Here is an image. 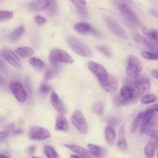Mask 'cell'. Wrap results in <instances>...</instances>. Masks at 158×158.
I'll return each instance as SVG.
<instances>
[{
    "label": "cell",
    "instance_id": "cell-43",
    "mask_svg": "<svg viewBox=\"0 0 158 158\" xmlns=\"http://www.w3.org/2000/svg\"><path fill=\"white\" fill-rule=\"evenodd\" d=\"M9 135V132L7 130L0 131V141H2L6 139Z\"/></svg>",
    "mask_w": 158,
    "mask_h": 158
},
{
    "label": "cell",
    "instance_id": "cell-9",
    "mask_svg": "<svg viewBox=\"0 0 158 158\" xmlns=\"http://www.w3.org/2000/svg\"><path fill=\"white\" fill-rule=\"evenodd\" d=\"M10 88L16 99L24 102L27 99V93L23 85L19 81H12L10 84Z\"/></svg>",
    "mask_w": 158,
    "mask_h": 158
},
{
    "label": "cell",
    "instance_id": "cell-44",
    "mask_svg": "<svg viewBox=\"0 0 158 158\" xmlns=\"http://www.w3.org/2000/svg\"><path fill=\"white\" fill-rule=\"evenodd\" d=\"M6 129L7 131H8L9 133L10 132H14V130H15V125L14 123H11L9 125H7L6 127Z\"/></svg>",
    "mask_w": 158,
    "mask_h": 158
},
{
    "label": "cell",
    "instance_id": "cell-22",
    "mask_svg": "<svg viewBox=\"0 0 158 158\" xmlns=\"http://www.w3.org/2000/svg\"><path fill=\"white\" fill-rule=\"evenodd\" d=\"M87 147L91 154L95 157H102L106 154V150L101 146L89 143L88 144Z\"/></svg>",
    "mask_w": 158,
    "mask_h": 158
},
{
    "label": "cell",
    "instance_id": "cell-1",
    "mask_svg": "<svg viewBox=\"0 0 158 158\" xmlns=\"http://www.w3.org/2000/svg\"><path fill=\"white\" fill-rule=\"evenodd\" d=\"M140 94L138 93L134 84V81L124 85L120 90V95L114 98V104L115 106L127 105L136 101Z\"/></svg>",
    "mask_w": 158,
    "mask_h": 158
},
{
    "label": "cell",
    "instance_id": "cell-32",
    "mask_svg": "<svg viewBox=\"0 0 158 158\" xmlns=\"http://www.w3.org/2000/svg\"><path fill=\"white\" fill-rule=\"evenodd\" d=\"M156 100V97L153 94H144V96L141 99V102L142 104H150L155 102Z\"/></svg>",
    "mask_w": 158,
    "mask_h": 158
},
{
    "label": "cell",
    "instance_id": "cell-13",
    "mask_svg": "<svg viewBox=\"0 0 158 158\" xmlns=\"http://www.w3.org/2000/svg\"><path fill=\"white\" fill-rule=\"evenodd\" d=\"M88 65L89 70L98 77L99 81L105 79L109 74L105 68L98 63L93 61H89Z\"/></svg>",
    "mask_w": 158,
    "mask_h": 158
},
{
    "label": "cell",
    "instance_id": "cell-48",
    "mask_svg": "<svg viewBox=\"0 0 158 158\" xmlns=\"http://www.w3.org/2000/svg\"><path fill=\"white\" fill-rule=\"evenodd\" d=\"M28 151L29 153H33L35 151V146H31L28 148Z\"/></svg>",
    "mask_w": 158,
    "mask_h": 158
},
{
    "label": "cell",
    "instance_id": "cell-27",
    "mask_svg": "<svg viewBox=\"0 0 158 158\" xmlns=\"http://www.w3.org/2000/svg\"><path fill=\"white\" fill-rule=\"evenodd\" d=\"M24 32H25V28L22 25L17 27L10 34V36H9L10 40L12 41H17L23 35Z\"/></svg>",
    "mask_w": 158,
    "mask_h": 158
},
{
    "label": "cell",
    "instance_id": "cell-26",
    "mask_svg": "<svg viewBox=\"0 0 158 158\" xmlns=\"http://www.w3.org/2000/svg\"><path fill=\"white\" fill-rule=\"evenodd\" d=\"M15 54L22 57H27L34 54V50L30 47H20L17 48L15 51Z\"/></svg>",
    "mask_w": 158,
    "mask_h": 158
},
{
    "label": "cell",
    "instance_id": "cell-54",
    "mask_svg": "<svg viewBox=\"0 0 158 158\" xmlns=\"http://www.w3.org/2000/svg\"><path fill=\"white\" fill-rule=\"evenodd\" d=\"M154 14H155V15H156V17H158V14H155V13H154Z\"/></svg>",
    "mask_w": 158,
    "mask_h": 158
},
{
    "label": "cell",
    "instance_id": "cell-4",
    "mask_svg": "<svg viewBox=\"0 0 158 158\" xmlns=\"http://www.w3.org/2000/svg\"><path fill=\"white\" fill-rule=\"evenodd\" d=\"M49 60L51 64L59 62L65 64H72L73 62V58L67 52L58 48L51 50L49 55Z\"/></svg>",
    "mask_w": 158,
    "mask_h": 158
},
{
    "label": "cell",
    "instance_id": "cell-8",
    "mask_svg": "<svg viewBox=\"0 0 158 158\" xmlns=\"http://www.w3.org/2000/svg\"><path fill=\"white\" fill-rule=\"evenodd\" d=\"M50 132L41 127H33L28 132V138L31 140H44L50 138Z\"/></svg>",
    "mask_w": 158,
    "mask_h": 158
},
{
    "label": "cell",
    "instance_id": "cell-3",
    "mask_svg": "<svg viewBox=\"0 0 158 158\" xmlns=\"http://www.w3.org/2000/svg\"><path fill=\"white\" fill-rule=\"evenodd\" d=\"M142 71V65L139 59L134 56L130 55L128 59L127 66V75L131 79L138 78Z\"/></svg>",
    "mask_w": 158,
    "mask_h": 158
},
{
    "label": "cell",
    "instance_id": "cell-15",
    "mask_svg": "<svg viewBox=\"0 0 158 158\" xmlns=\"http://www.w3.org/2000/svg\"><path fill=\"white\" fill-rule=\"evenodd\" d=\"M50 100L52 106L60 114H65L67 112V108L63 102V101L60 99L57 94L52 91L51 94Z\"/></svg>",
    "mask_w": 158,
    "mask_h": 158
},
{
    "label": "cell",
    "instance_id": "cell-19",
    "mask_svg": "<svg viewBox=\"0 0 158 158\" xmlns=\"http://www.w3.org/2000/svg\"><path fill=\"white\" fill-rule=\"evenodd\" d=\"M49 5V0H36L28 4V9L31 11H41L47 8Z\"/></svg>",
    "mask_w": 158,
    "mask_h": 158
},
{
    "label": "cell",
    "instance_id": "cell-47",
    "mask_svg": "<svg viewBox=\"0 0 158 158\" xmlns=\"http://www.w3.org/2000/svg\"><path fill=\"white\" fill-rule=\"evenodd\" d=\"M0 69L4 71V72H6L7 71V67L4 64V62L0 59Z\"/></svg>",
    "mask_w": 158,
    "mask_h": 158
},
{
    "label": "cell",
    "instance_id": "cell-37",
    "mask_svg": "<svg viewBox=\"0 0 158 158\" xmlns=\"http://www.w3.org/2000/svg\"><path fill=\"white\" fill-rule=\"evenodd\" d=\"M51 89V87L46 83H42L40 86V92L41 94H46Z\"/></svg>",
    "mask_w": 158,
    "mask_h": 158
},
{
    "label": "cell",
    "instance_id": "cell-18",
    "mask_svg": "<svg viewBox=\"0 0 158 158\" xmlns=\"http://www.w3.org/2000/svg\"><path fill=\"white\" fill-rule=\"evenodd\" d=\"M155 114V112L148 109L146 110L144 113H143V115L142 117V120L141 122L140 126V132L144 133V131L148 128V127L150 125V123L152 121Z\"/></svg>",
    "mask_w": 158,
    "mask_h": 158
},
{
    "label": "cell",
    "instance_id": "cell-36",
    "mask_svg": "<svg viewBox=\"0 0 158 158\" xmlns=\"http://www.w3.org/2000/svg\"><path fill=\"white\" fill-rule=\"evenodd\" d=\"M48 7V13L49 15H52L56 12L57 6L56 0H49V5Z\"/></svg>",
    "mask_w": 158,
    "mask_h": 158
},
{
    "label": "cell",
    "instance_id": "cell-7",
    "mask_svg": "<svg viewBox=\"0 0 158 158\" xmlns=\"http://www.w3.org/2000/svg\"><path fill=\"white\" fill-rule=\"evenodd\" d=\"M104 20L106 23L107 24V27L109 28V29L116 36L124 40H127L128 38L126 32L119 25V24L117 22V21L114 18L107 15H105L104 16Z\"/></svg>",
    "mask_w": 158,
    "mask_h": 158
},
{
    "label": "cell",
    "instance_id": "cell-38",
    "mask_svg": "<svg viewBox=\"0 0 158 158\" xmlns=\"http://www.w3.org/2000/svg\"><path fill=\"white\" fill-rule=\"evenodd\" d=\"M77 9H83L86 7V1L85 0H70Z\"/></svg>",
    "mask_w": 158,
    "mask_h": 158
},
{
    "label": "cell",
    "instance_id": "cell-31",
    "mask_svg": "<svg viewBox=\"0 0 158 158\" xmlns=\"http://www.w3.org/2000/svg\"><path fill=\"white\" fill-rule=\"evenodd\" d=\"M141 56L146 59L156 60H158V52L143 51L141 52Z\"/></svg>",
    "mask_w": 158,
    "mask_h": 158
},
{
    "label": "cell",
    "instance_id": "cell-20",
    "mask_svg": "<svg viewBox=\"0 0 158 158\" xmlns=\"http://www.w3.org/2000/svg\"><path fill=\"white\" fill-rule=\"evenodd\" d=\"M133 38L138 43L144 45V46L149 48L151 51L158 52V48L154 44L151 43L149 41L146 40L144 37H143L139 33L133 34Z\"/></svg>",
    "mask_w": 158,
    "mask_h": 158
},
{
    "label": "cell",
    "instance_id": "cell-24",
    "mask_svg": "<svg viewBox=\"0 0 158 158\" xmlns=\"http://www.w3.org/2000/svg\"><path fill=\"white\" fill-rule=\"evenodd\" d=\"M142 32L147 37V38L151 42L158 44V32L156 30H149L146 27L141 28Z\"/></svg>",
    "mask_w": 158,
    "mask_h": 158
},
{
    "label": "cell",
    "instance_id": "cell-51",
    "mask_svg": "<svg viewBox=\"0 0 158 158\" xmlns=\"http://www.w3.org/2000/svg\"><path fill=\"white\" fill-rule=\"evenodd\" d=\"M0 157H9V156H8L7 155L4 154H2V153H0Z\"/></svg>",
    "mask_w": 158,
    "mask_h": 158
},
{
    "label": "cell",
    "instance_id": "cell-50",
    "mask_svg": "<svg viewBox=\"0 0 158 158\" xmlns=\"http://www.w3.org/2000/svg\"><path fill=\"white\" fill-rule=\"evenodd\" d=\"M14 132V134H19V133H21L22 132V130L19 129V130H17L16 131H15Z\"/></svg>",
    "mask_w": 158,
    "mask_h": 158
},
{
    "label": "cell",
    "instance_id": "cell-14",
    "mask_svg": "<svg viewBox=\"0 0 158 158\" xmlns=\"http://www.w3.org/2000/svg\"><path fill=\"white\" fill-rule=\"evenodd\" d=\"M73 28L77 32L81 34L90 33L96 36H100V33L89 23L85 22H79L73 25Z\"/></svg>",
    "mask_w": 158,
    "mask_h": 158
},
{
    "label": "cell",
    "instance_id": "cell-11",
    "mask_svg": "<svg viewBox=\"0 0 158 158\" xmlns=\"http://www.w3.org/2000/svg\"><path fill=\"white\" fill-rule=\"evenodd\" d=\"M99 83L103 89L109 93H115L118 87L117 79L110 74H108L107 77Z\"/></svg>",
    "mask_w": 158,
    "mask_h": 158
},
{
    "label": "cell",
    "instance_id": "cell-2",
    "mask_svg": "<svg viewBox=\"0 0 158 158\" xmlns=\"http://www.w3.org/2000/svg\"><path fill=\"white\" fill-rule=\"evenodd\" d=\"M67 43L70 48L79 56L86 57L92 56L91 49L75 37L72 36H69L67 38Z\"/></svg>",
    "mask_w": 158,
    "mask_h": 158
},
{
    "label": "cell",
    "instance_id": "cell-17",
    "mask_svg": "<svg viewBox=\"0 0 158 158\" xmlns=\"http://www.w3.org/2000/svg\"><path fill=\"white\" fill-rule=\"evenodd\" d=\"M64 146H65L67 148H68L69 150L79 155L80 157H93V155L91 154V152L88 149H86V148L81 147L80 146L76 145V144H64Z\"/></svg>",
    "mask_w": 158,
    "mask_h": 158
},
{
    "label": "cell",
    "instance_id": "cell-45",
    "mask_svg": "<svg viewBox=\"0 0 158 158\" xmlns=\"http://www.w3.org/2000/svg\"><path fill=\"white\" fill-rule=\"evenodd\" d=\"M147 109H149V110H151L154 112H158V103L152 104V105L150 106L149 107H148Z\"/></svg>",
    "mask_w": 158,
    "mask_h": 158
},
{
    "label": "cell",
    "instance_id": "cell-34",
    "mask_svg": "<svg viewBox=\"0 0 158 158\" xmlns=\"http://www.w3.org/2000/svg\"><path fill=\"white\" fill-rule=\"evenodd\" d=\"M57 74V69L53 67L52 69L48 70L44 74V79L46 81H49L54 78Z\"/></svg>",
    "mask_w": 158,
    "mask_h": 158
},
{
    "label": "cell",
    "instance_id": "cell-53",
    "mask_svg": "<svg viewBox=\"0 0 158 158\" xmlns=\"http://www.w3.org/2000/svg\"><path fill=\"white\" fill-rule=\"evenodd\" d=\"M70 157H80V156L79 155H78V154L77 155H71Z\"/></svg>",
    "mask_w": 158,
    "mask_h": 158
},
{
    "label": "cell",
    "instance_id": "cell-25",
    "mask_svg": "<svg viewBox=\"0 0 158 158\" xmlns=\"http://www.w3.org/2000/svg\"><path fill=\"white\" fill-rule=\"evenodd\" d=\"M105 138L109 144L112 145L114 143L115 139V132L110 125H107L105 128Z\"/></svg>",
    "mask_w": 158,
    "mask_h": 158
},
{
    "label": "cell",
    "instance_id": "cell-23",
    "mask_svg": "<svg viewBox=\"0 0 158 158\" xmlns=\"http://www.w3.org/2000/svg\"><path fill=\"white\" fill-rule=\"evenodd\" d=\"M68 122L66 118L62 114H60L57 116L55 128L56 130L67 131L68 130Z\"/></svg>",
    "mask_w": 158,
    "mask_h": 158
},
{
    "label": "cell",
    "instance_id": "cell-41",
    "mask_svg": "<svg viewBox=\"0 0 158 158\" xmlns=\"http://www.w3.org/2000/svg\"><path fill=\"white\" fill-rule=\"evenodd\" d=\"M34 19H35V22H36V23H38V25H43V24H44V23L46 22V19H45L44 17H43V16H41V15H35Z\"/></svg>",
    "mask_w": 158,
    "mask_h": 158
},
{
    "label": "cell",
    "instance_id": "cell-28",
    "mask_svg": "<svg viewBox=\"0 0 158 158\" xmlns=\"http://www.w3.org/2000/svg\"><path fill=\"white\" fill-rule=\"evenodd\" d=\"M44 153L48 158H57L59 157L55 149L50 145H46L44 146Z\"/></svg>",
    "mask_w": 158,
    "mask_h": 158
},
{
    "label": "cell",
    "instance_id": "cell-12",
    "mask_svg": "<svg viewBox=\"0 0 158 158\" xmlns=\"http://www.w3.org/2000/svg\"><path fill=\"white\" fill-rule=\"evenodd\" d=\"M134 84L138 93L140 95L147 94L151 88V81L148 77L143 76L135 78Z\"/></svg>",
    "mask_w": 158,
    "mask_h": 158
},
{
    "label": "cell",
    "instance_id": "cell-33",
    "mask_svg": "<svg viewBox=\"0 0 158 158\" xmlns=\"http://www.w3.org/2000/svg\"><path fill=\"white\" fill-rule=\"evenodd\" d=\"M13 17V13L9 10H0V22L10 20Z\"/></svg>",
    "mask_w": 158,
    "mask_h": 158
},
{
    "label": "cell",
    "instance_id": "cell-30",
    "mask_svg": "<svg viewBox=\"0 0 158 158\" xmlns=\"http://www.w3.org/2000/svg\"><path fill=\"white\" fill-rule=\"evenodd\" d=\"M29 62L33 67L38 69H42L45 67L44 62L38 57H31L29 59Z\"/></svg>",
    "mask_w": 158,
    "mask_h": 158
},
{
    "label": "cell",
    "instance_id": "cell-40",
    "mask_svg": "<svg viewBox=\"0 0 158 158\" xmlns=\"http://www.w3.org/2000/svg\"><path fill=\"white\" fill-rule=\"evenodd\" d=\"M98 51H99L101 53H102L106 56L110 57L112 55L109 49L105 46H103V45L99 46H98Z\"/></svg>",
    "mask_w": 158,
    "mask_h": 158
},
{
    "label": "cell",
    "instance_id": "cell-29",
    "mask_svg": "<svg viewBox=\"0 0 158 158\" xmlns=\"http://www.w3.org/2000/svg\"><path fill=\"white\" fill-rule=\"evenodd\" d=\"M143 113L144 112H140L135 118V119H134V120H133V122L131 124V128H130V131H131V133H135L136 132L140 122H141L142 117H143Z\"/></svg>",
    "mask_w": 158,
    "mask_h": 158
},
{
    "label": "cell",
    "instance_id": "cell-55",
    "mask_svg": "<svg viewBox=\"0 0 158 158\" xmlns=\"http://www.w3.org/2000/svg\"><path fill=\"white\" fill-rule=\"evenodd\" d=\"M157 157H158V150H157Z\"/></svg>",
    "mask_w": 158,
    "mask_h": 158
},
{
    "label": "cell",
    "instance_id": "cell-49",
    "mask_svg": "<svg viewBox=\"0 0 158 158\" xmlns=\"http://www.w3.org/2000/svg\"><path fill=\"white\" fill-rule=\"evenodd\" d=\"M152 75L158 80V70H154L152 71Z\"/></svg>",
    "mask_w": 158,
    "mask_h": 158
},
{
    "label": "cell",
    "instance_id": "cell-5",
    "mask_svg": "<svg viewBox=\"0 0 158 158\" xmlns=\"http://www.w3.org/2000/svg\"><path fill=\"white\" fill-rule=\"evenodd\" d=\"M71 122L75 128L81 134H86L88 131L87 122L83 114L79 110H75L71 117Z\"/></svg>",
    "mask_w": 158,
    "mask_h": 158
},
{
    "label": "cell",
    "instance_id": "cell-21",
    "mask_svg": "<svg viewBox=\"0 0 158 158\" xmlns=\"http://www.w3.org/2000/svg\"><path fill=\"white\" fill-rule=\"evenodd\" d=\"M125 125H122L118 130V139H117V146L119 149L124 151L127 148V143L125 139Z\"/></svg>",
    "mask_w": 158,
    "mask_h": 158
},
{
    "label": "cell",
    "instance_id": "cell-42",
    "mask_svg": "<svg viewBox=\"0 0 158 158\" xmlns=\"http://www.w3.org/2000/svg\"><path fill=\"white\" fill-rule=\"evenodd\" d=\"M78 13L80 17L83 18H86L88 16V13L85 8L78 9Z\"/></svg>",
    "mask_w": 158,
    "mask_h": 158
},
{
    "label": "cell",
    "instance_id": "cell-35",
    "mask_svg": "<svg viewBox=\"0 0 158 158\" xmlns=\"http://www.w3.org/2000/svg\"><path fill=\"white\" fill-rule=\"evenodd\" d=\"M104 110V104L102 102H97L93 106V110L98 115H102Z\"/></svg>",
    "mask_w": 158,
    "mask_h": 158
},
{
    "label": "cell",
    "instance_id": "cell-52",
    "mask_svg": "<svg viewBox=\"0 0 158 158\" xmlns=\"http://www.w3.org/2000/svg\"><path fill=\"white\" fill-rule=\"evenodd\" d=\"M4 83V80L2 77H0V85H2Z\"/></svg>",
    "mask_w": 158,
    "mask_h": 158
},
{
    "label": "cell",
    "instance_id": "cell-6",
    "mask_svg": "<svg viewBox=\"0 0 158 158\" xmlns=\"http://www.w3.org/2000/svg\"><path fill=\"white\" fill-rule=\"evenodd\" d=\"M119 10L123 17L131 24L135 26H139L140 25V21L132 9L128 4H121L118 6Z\"/></svg>",
    "mask_w": 158,
    "mask_h": 158
},
{
    "label": "cell",
    "instance_id": "cell-46",
    "mask_svg": "<svg viewBox=\"0 0 158 158\" xmlns=\"http://www.w3.org/2000/svg\"><path fill=\"white\" fill-rule=\"evenodd\" d=\"M115 1L116 2H117L118 3H119L120 4H128L131 3V0H115Z\"/></svg>",
    "mask_w": 158,
    "mask_h": 158
},
{
    "label": "cell",
    "instance_id": "cell-10",
    "mask_svg": "<svg viewBox=\"0 0 158 158\" xmlns=\"http://www.w3.org/2000/svg\"><path fill=\"white\" fill-rule=\"evenodd\" d=\"M0 55L5 60H6L8 63L14 66L15 68L19 70L22 69L23 67L20 60L17 56V55L12 51L9 49L1 50Z\"/></svg>",
    "mask_w": 158,
    "mask_h": 158
},
{
    "label": "cell",
    "instance_id": "cell-16",
    "mask_svg": "<svg viewBox=\"0 0 158 158\" xmlns=\"http://www.w3.org/2000/svg\"><path fill=\"white\" fill-rule=\"evenodd\" d=\"M157 146L158 143L157 139L151 137L144 149V154L147 158H152L154 156Z\"/></svg>",
    "mask_w": 158,
    "mask_h": 158
},
{
    "label": "cell",
    "instance_id": "cell-39",
    "mask_svg": "<svg viewBox=\"0 0 158 158\" xmlns=\"http://www.w3.org/2000/svg\"><path fill=\"white\" fill-rule=\"evenodd\" d=\"M144 133H146L150 137H152L156 138V139H158V130H156L151 128H147L144 131Z\"/></svg>",
    "mask_w": 158,
    "mask_h": 158
}]
</instances>
